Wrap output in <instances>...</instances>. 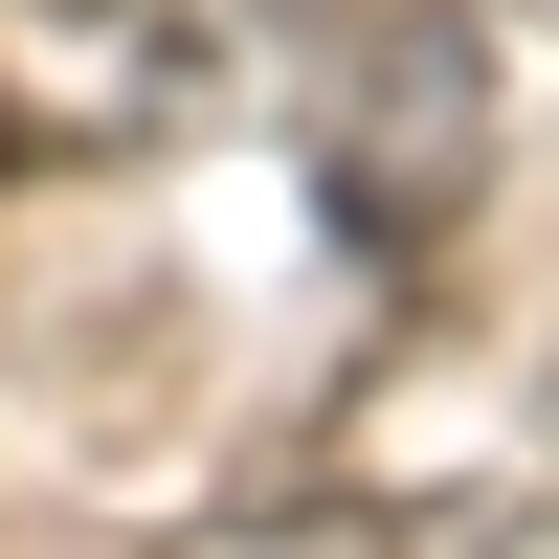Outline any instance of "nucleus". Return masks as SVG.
I'll return each mask as SVG.
<instances>
[{
    "mask_svg": "<svg viewBox=\"0 0 559 559\" xmlns=\"http://www.w3.org/2000/svg\"><path fill=\"white\" fill-rule=\"evenodd\" d=\"M68 23H90V0H68Z\"/></svg>",
    "mask_w": 559,
    "mask_h": 559,
    "instance_id": "3",
    "label": "nucleus"
},
{
    "mask_svg": "<svg viewBox=\"0 0 559 559\" xmlns=\"http://www.w3.org/2000/svg\"><path fill=\"white\" fill-rule=\"evenodd\" d=\"M336 559H381V537H336Z\"/></svg>",
    "mask_w": 559,
    "mask_h": 559,
    "instance_id": "2",
    "label": "nucleus"
},
{
    "mask_svg": "<svg viewBox=\"0 0 559 559\" xmlns=\"http://www.w3.org/2000/svg\"><path fill=\"white\" fill-rule=\"evenodd\" d=\"M492 179V45L448 23V0H381V23L336 45V112H313V202L358 224V247H448Z\"/></svg>",
    "mask_w": 559,
    "mask_h": 559,
    "instance_id": "1",
    "label": "nucleus"
}]
</instances>
